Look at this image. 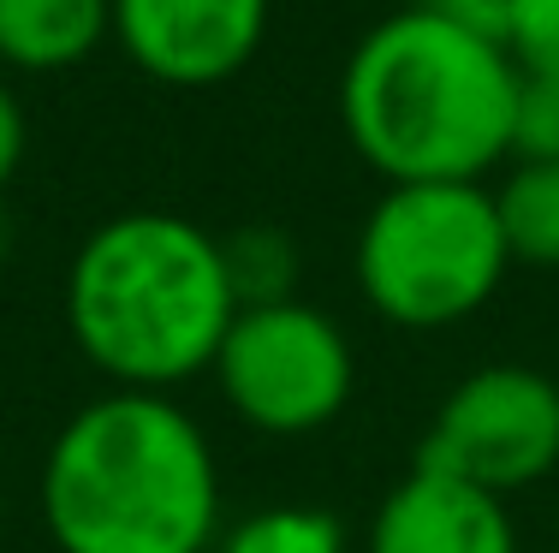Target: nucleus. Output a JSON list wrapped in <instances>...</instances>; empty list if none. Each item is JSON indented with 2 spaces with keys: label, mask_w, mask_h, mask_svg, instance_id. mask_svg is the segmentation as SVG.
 <instances>
[{
  "label": "nucleus",
  "mask_w": 559,
  "mask_h": 553,
  "mask_svg": "<svg viewBox=\"0 0 559 553\" xmlns=\"http://www.w3.org/2000/svg\"><path fill=\"white\" fill-rule=\"evenodd\" d=\"M518 89L506 43L411 0L352 43L340 125L381 184H488L512 161Z\"/></svg>",
  "instance_id": "obj_1"
},
{
  "label": "nucleus",
  "mask_w": 559,
  "mask_h": 553,
  "mask_svg": "<svg viewBox=\"0 0 559 553\" xmlns=\"http://www.w3.org/2000/svg\"><path fill=\"white\" fill-rule=\"evenodd\" d=\"M43 524L55 553H215L221 465L173 393L108 387L43 453Z\"/></svg>",
  "instance_id": "obj_2"
},
{
  "label": "nucleus",
  "mask_w": 559,
  "mask_h": 553,
  "mask_svg": "<svg viewBox=\"0 0 559 553\" xmlns=\"http://www.w3.org/2000/svg\"><path fill=\"white\" fill-rule=\"evenodd\" d=\"M238 304L226 239L173 208H126L90 227L60 286L78 358L108 387L138 393L209 375Z\"/></svg>",
  "instance_id": "obj_3"
},
{
  "label": "nucleus",
  "mask_w": 559,
  "mask_h": 553,
  "mask_svg": "<svg viewBox=\"0 0 559 553\" xmlns=\"http://www.w3.org/2000/svg\"><path fill=\"white\" fill-rule=\"evenodd\" d=\"M364 304L388 327L441 334L488 310L512 274L488 184H381L352 244Z\"/></svg>",
  "instance_id": "obj_4"
},
{
  "label": "nucleus",
  "mask_w": 559,
  "mask_h": 553,
  "mask_svg": "<svg viewBox=\"0 0 559 553\" xmlns=\"http://www.w3.org/2000/svg\"><path fill=\"white\" fill-rule=\"evenodd\" d=\"M209 381L226 411L269 441H304L340 423L357 387V351L345 327L310 298H257L238 304Z\"/></svg>",
  "instance_id": "obj_5"
},
{
  "label": "nucleus",
  "mask_w": 559,
  "mask_h": 553,
  "mask_svg": "<svg viewBox=\"0 0 559 553\" xmlns=\"http://www.w3.org/2000/svg\"><path fill=\"white\" fill-rule=\"evenodd\" d=\"M417 465L483 494H524L559 477V381L536 363H483L435 405Z\"/></svg>",
  "instance_id": "obj_6"
},
{
  "label": "nucleus",
  "mask_w": 559,
  "mask_h": 553,
  "mask_svg": "<svg viewBox=\"0 0 559 553\" xmlns=\"http://www.w3.org/2000/svg\"><path fill=\"white\" fill-rule=\"evenodd\" d=\"M274 0H114V48L162 89H221L257 60Z\"/></svg>",
  "instance_id": "obj_7"
},
{
  "label": "nucleus",
  "mask_w": 559,
  "mask_h": 553,
  "mask_svg": "<svg viewBox=\"0 0 559 553\" xmlns=\"http://www.w3.org/2000/svg\"><path fill=\"white\" fill-rule=\"evenodd\" d=\"M364 553H524L512 500L483 494L447 470L411 465L381 494Z\"/></svg>",
  "instance_id": "obj_8"
},
{
  "label": "nucleus",
  "mask_w": 559,
  "mask_h": 553,
  "mask_svg": "<svg viewBox=\"0 0 559 553\" xmlns=\"http://www.w3.org/2000/svg\"><path fill=\"white\" fill-rule=\"evenodd\" d=\"M114 43V0H0V65L7 72H72Z\"/></svg>",
  "instance_id": "obj_9"
},
{
  "label": "nucleus",
  "mask_w": 559,
  "mask_h": 553,
  "mask_svg": "<svg viewBox=\"0 0 559 553\" xmlns=\"http://www.w3.org/2000/svg\"><path fill=\"white\" fill-rule=\"evenodd\" d=\"M488 191L512 268L559 274V161H506Z\"/></svg>",
  "instance_id": "obj_10"
},
{
  "label": "nucleus",
  "mask_w": 559,
  "mask_h": 553,
  "mask_svg": "<svg viewBox=\"0 0 559 553\" xmlns=\"http://www.w3.org/2000/svg\"><path fill=\"white\" fill-rule=\"evenodd\" d=\"M215 553H357L345 524L328 506L310 500H280V506H257L221 530Z\"/></svg>",
  "instance_id": "obj_11"
},
{
  "label": "nucleus",
  "mask_w": 559,
  "mask_h": 553,
  "mask_svg": "<svg viewBox=\"0 0 559 553\" xmlns=\"http://www.w3.org/2000/svg\"><path fill=\"white\" fill-rule=\"evenodd\" d=\"M506 55H512L518 77L559 84V0H524L518 24L506 31Z\"/></svg>",
  "instance_id": "obj_12"
},
{
  "label": "nucleus",
  "mask_w": 559,
  "mask_h": 553,
  "mask_svg": "<svg viewBox=\"0 0 559 553\" xmlns=\"http://www.w3.org/2000/svg\"><path fill=\"white\" fill-rule=\"evenodd\" d=\"M512 161H559V84L518 89V131H512Z\"/></svg>",
  "instance_id": "obj_13"
},
{
  "label": "nucleus",
  "mask_w": 559,
  "mask_h": 553,
  "mask_svg": "<svg viewBox=\"0 0 559 553\" xmlns=\"http://www.w3.org/2000/svg\"><path fill=\"white\" fill-rule=\"evenodd\" d=\"M417 7H429V12H441V19L464 24V31H483V36H495V43H506V31L518 24L524 0H417Z\"/></svg>",
  "instance_id": "obj_14"
},
{
  "label": "nucleus",
  "mask_w": 559,
  "mask_h": 553,
  "mask_svg": "<svg viewBox=\"0 0 559 553\" xmlns=\"http://www.w3.org/2000/svg\"><path fill=\"white\" fill-rule=\"evenodd\" d=\"M24 149H31V120H24L19 89L0 77V191H7L12 173L24 167Z\"/></svg>",
  "instance_id": "obj_15"
},
{
  "label": "nucleus",
  "mask_w": 559,
  "mask_h": 553,
  "mask_svg": "<svg viewBox=\"0 0 559 553\" xmlns=\"http://www.w3.org/2000/svg\"><path fill=\"white\" fill-rule=\"evenodd\" d=\"M0 256H7V215H0Z\"/></svg>",
  "instance_id": "obj_16"
},
{
  "label": "nucleus",
  "mask_w": 559,
  "mask_h": 553,
  "mask_svg": "<svg viewBox=\"0 0 559 553\" xmlns=\"http://www.w3.org/2000/svg\"><path fill=\"white\" fill-rule=\"evenodd\" d=\"M0 524H7V489H0Z\"/></svg>",
  "instance_id": "obj_17"
}]
</instances>
